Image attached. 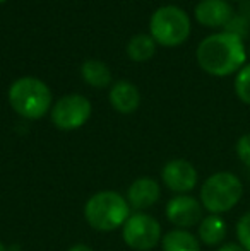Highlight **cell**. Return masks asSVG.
Masks as SVG:
<instances>
[{
	"mask_svg": "<svg viewBox=\"0 0 250 251\" xmlns=\"http://www.w3.org/2000/svg\"><path fill=\"white\" fill-rule=\"evenodd\" d=\"M247 51L242 36L231 31L204 38L197 47V63L214 77H226L245 65Z\"/></svg>",
	"mask_w": 250,
	"mask_h": 251,
	"instance_id": "6da1fadb",
	"label": "cell"
},
{
	"mask_svg": "<svg viewBox=\"0 0 250 251\" xmlns=\"http://www.w3.org/2000/svg\"><path fill=\"white\" fill-rule=\"evenodd\" d=\"M84 217L96 231H115L124 227L130 217V205L113 190L98 192L84 205Z\"/></svg>",
	"mask_w": 250,
	"mask_h": 251,
	"instance_id": "7a4b0ae2",
	"label": "cell"
},
{
	"mask_svg": "<svg viewBox=\"0 0 250 251\" xmlns=\"http://www.w3.org/2000/svg\"><path fill=\"white\" fill-rule=\"evenodd\" d=\"M9 102L23 118L40 120L52 108V93L43 80L36 77H21L10 86Z\"/></svg>",
	"mask_w": 250,
	"mask_h": 251,
	"instance_id": "3957f363",
	"label": "cell"
},
{
	"mask_svg": "<svg viewBox=\"0 0 250 251\" xmlns=\"http://www.w3.org/2000/svg\"><path fill=\"white\" fill-rule=\"evenodd\" d=\"M244 195V185L240 178L230 171H220L211 175L200 188V203L211 214L221 215L230 212Z\"/></svg>",
	"mask_w": 250,
	"mask_h": 251,
	"instance_id": "277c9868",
	"label": "cell"
},
{
	"mask_svg": "<svg viewBox=\"0 0 250 251\" xmlns=\"http://www.w3.org/2000/svg\"><path fill=\"white\" fill-rule=\"evenodd\" d=\"M151 36L163 47H178L190 36V19L177 5H165L154 10L149 23Z\"/></svg>",
	"mask_w": 250,
	"mask_h": 251,
	"instance_id": "5b68a950",
	"label": "cell"
},
{
	"mask_svg": "<svg viewBox=\"0 0 250 251\" xmlns=\"http://www.w3.org/2000/svg\"><path fill=\"white\" fill-rule=\"evenodd\" d=\"M125 245L136 251H149L161 241V226L153 215L137 212L130 215L122 227Z\"/></svg>",
	"mask_w": 250,
	"mask_h": 251,
	"instance_id": "8992f818",
	"label": "cell"
},
{
	"mask_svg": "<svg viewBox=\"0 0 250 251\" xmlns=\"http://www.w3.org/2000/svg\"><path fill=\"white\" fill-rule=\"evenodd\" d=\"M91 102L81 94H69L60 98L52 108V122L60 130H77L89 120Z\"/></svg>",
	"mask_w": 250,
	"mask_h": 251,
	"instance_id": "52a82bcc",
	"label": "cell"
},
{
	"mask_svg": "<svg viewBox=\"0 0 250 251\" xmlns=\"http://www.w3.org/2000/svg\"><path fill=\"white\" fill-rule=\"evenodd\" d=\"M161 178L171 192L184 195V193L195 188L199 175H197V169L189 161L173 159V161L165 164L163 171H161Z\"/></svg>",
	"mask_w": 250,
	"mask_h": 251,
	"instance_id": "ba28073f",
	"label": "cell"
},
{
	"mask_svg": "<svg viewBox=\"0 0 250 251\" xmlns=\"http://www.w3.org/2000/svg\"><path fill=\"white\" fill-rule=\"evenodd\" d=\"M167 217L180 229L192 227L202 221V203L190 195H177L167 203Z\"/></svg>",
	"mask_w": 250,
	"mask_h": 251,
	"instance_id": "9c48e42d",
	"label": "cell"
},
{
	"mask_svg": "<svg viewBox=\"0 0 250 251\" xmlns=\"http://www.w3.org/2000/svg\"><path fill=\"white\" fill-rule=\"evenodd\" d=\"M195 19L206 27H223L230 24L233 17V9L226 0H200L197 3Z\"/></svg>",
	"mask_w": 250,
	"mask_h": 251,
	"instance_id": "30bf717a",
	"label": "cell"
},
{
	"mask_svg": "<svg viewBox=\"0 0 250 251\" xmlns=\"http://www.w3.org/2000/svg\"><path fill=\"white\" fill-rule=\"evenodd\" d=\"M160 185L153 178H137L127 192V201L132 208L144 210L160 200Z\"/></svg>",
	"mask_w": 250,
	"mask_h": 251,
	"instance_id": "8fae6325",
	"label": "cell"
},
{
	"mask_svg": "<svg viewBox=\"0 0 250 251\" xmlns=\"http://www.w3.org/2000/svg\"><path fill=\"white\" fill-rule=\"evenodd\" d=\"M110 102L118 113L129 115L139 108L140 94L134 84L127 80H118L113 87L110 89Z\"/></svg>",
	"mask_w": 250,
	"mask_h": 251,
	"instance_id": "7c38bea8",
	"label": "cell"
},
{
	"mask_svg": "<svg viewBox=\"0 0 250 251\" xmlns=\"http://www.w3.org/2000/svg\"><path fill=\"white\" fill-rule=\"evenodd\" d=\"M226 222L221 215L211 214L199 224V239L207 246H216L226 238Z\"/></svg>",
	"mask_w": 250,
	"mask_h": 251,
	"instance_id": "4fadbf2b",
	"label": "cell"
},
{
	"mask_svg": "<svg viewBox=\"0 0 250 251\" xmlns=\"http://www.w3.org/2000/svg\"><path fill=\"white\" fill-rule=\"evenodd\" d=\"M163 251H200V243L192 232L175 229L163 236Z\"/></svg>",
	"mask_w": 250,
	"mask_h": 251,
	"instance_id": "5bb4252c",
	"label": "cell"
},
{
	"mask_svg": "<svg viewBox=\"0 0 250 251\" xmlns=\"http://www.w3.org/2000/svg\"><path fill=\"white\" fill-rule=\"evenodd\" d=\"M81 75L89 86L93 87H107L111 82V72L107 63L100 60H87L81 67Z\"/></svg>",
	"mask_w": 250,
	"mask_h": 251,
	"instance_id": "9a60e30c",
	"label": "cell"
},
{
	"mask_svg": "<svg viewBox=\"0 0 250 251\" xmlns=\"http://www.w3.org/2000/svg\"><path fill=\"white\" fill-rule=\"evenodd\" d=\"M154 51H156V41L151 34H137L130 38L127 45V55L134 62H146L154 55Z\"/></svg>",
	"mask_w": 250,
	"mask_h": 251,
	"instance_id": "2e32d148",
	"label": "cell"
},
{
	"mask_svg": "<svg viewBox=\"0 0 250 251\" xmlns=\"http://www.w3.org/2000/svg\"><path fill=\"white\" fill-rule=\"evenodd\" d=\"M235 93L238 100L250 106V63H245L235 77Z\"/></svg>",
	"mask_w": 250,
	"mask_h": 251,
	"instance_id": "e0dca14e",
	"label": "cell"
},
{
	"mask_svg": "<svg viewBox=\"0 0 250 251\" xmlns=\"http://www.w3.org/2000/svg\"><path fill=\"white\" fill-rule=\"evenodd\" d=\"M238 245L244 246L245 251H250V212H245L237 222Z\"/></svg>",
	"mask_w": 250,
	"mask_h": 251,
	"instance_id": "ac0fdd59",
	"label": "cell"
},
{
	"mask_svg": "<svg viewBox=\"0 0 250 251\" xmlns=\"http://www.w3.org/2000/svg\"><path fill=\"white\" fill-rule=\"evenodd\" d=\"M235 149H237V155L242 161V164L250 169V133H245L238 139Z\"/></svg>",
	"mask_w": 250,
	"mask_h": 251,
	"instance_id": "d6986e66",
	"label": "cell"
},
{
	"mask_svg": "<svg viewBox=\"0 0 250 251\" xmlns=\"http://www.w3.org/2000/svg\"><path fill=\"white\" fill-rule=\"evenodd\" d=\"M218 251H245V250L238 243H226V245H221Z\"/></svg>",
	"mask_w": 250,
	"mask_h": 251,
	"instance_id": "ffe728a7",
	"label": "cell"
},
{
	"mask_svg": "<svg viewBox=\"0 0 250 251\" xmlns=\"http://www.w3.org/2000/svg\"><path fill=\"white\" fill-rule=\"evenodd\" d=\"M69 251H93L87 245H74Z\"/></svg>",
	"mask_w": 250,
	"mask_h": 251,
	"instance_id": "44dd1931",
	"label": "cell"
},
{
	"mask_svg": "<svg viewBox=\"0 0 250 251\" xmlns=\"http://www.w3.org/2000/svg\"><path fill=\"white\" fill-rule=\"evenodd\" d=\"M0 251H7V248H5V246L2 245V243H0Z\"/></svg>",
	"mask_w": 250,
	"mask_h": 251,
	"instance_id": "7402d4cb",
	"label": "cell"
},
{
	"mask_svg": "<svg viewBox=\"0 0 250 251\" xmlns=\"http://www.w3.org/2000/svg\"><path fill=\"white\" fill-rule=\"evenodd\" d=\"M3 2H5V0H0V3H3Z\"/></svg>",
	"mask_w": 250,
	"mask_h": 251,
	"instance_id": "603a6c76",
	"label": "cell"
}]
</instances>
